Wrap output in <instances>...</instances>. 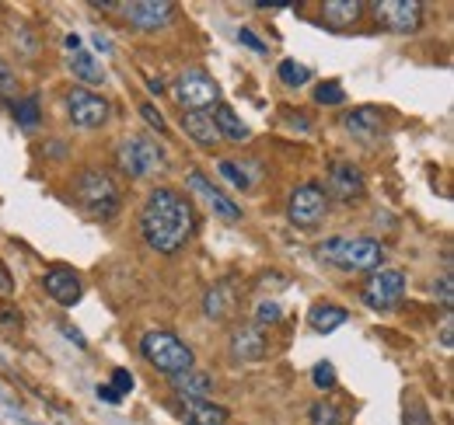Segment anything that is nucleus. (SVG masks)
<instances>
[{
    "label": "nucleus",
    "instance_id": "nucleus-1",
    "mask_svg": "<svg viewBox=\"0 0 454 425\" xmlns=\"http://www.w3.org/2000/svg\"><path fill=\"white\" fill-rule=\"evenodd\" d=\"M196 230V210L175 189H154L140 210V234L158 255H178Z\"/></svg>",
    "mask_w": 454,
    "mask_h": 425
},
{
    "label": "nucleus",
    "instance_id": "nucleus-2",
    "mask_svg": "<svg viewBox=\"0 0 454 425\" xmlns=\"http://www.w3.org/2000/svg\"><path fill=\"white\" fill-rule=\"evenodd\" d=\"M318 259L342 272H378L385 262V248L374 237H325L318 244Z\"/></svg>",
    "mask_w": 454,
    "mask_h": 425
},
{
    "label": "nucleus",
    "instance_id": "nucleus-3",
    "mask_svg": "<svg viewBox=\"0 0 454 425\" xmlns=\"http://www.w3.org/2000/svg\"><path fill=\"white\" fill-rule=\"evenodd\" d=\"M140 352H144V359L154 370H161L165 376H178V373L185 370H196L192 349L178 335H171V331H147L140 338Z\"/></svg>",
    "mask_w": 454,
    "mask_h": 425
},
{
    "label": "nucleus",
    "instance_id": "nucleus-4",
    "mask_svg": "<svg viewBox=\"0 0 454 425\" xmlns=\"http://www.w3.org/2000/svg\"><path fill=\"white\" fill-rule=\"evenodd\" d=\"M74 196L91 216H115L119 212V189H115L113 174L102 167H84L74 178Z\"/></svg>",
    "mask_w": 454,
    "mask_h": 425
},
{
    "label": "nucleus",
    "instance_id": "nucleus-5",
    "mask_svg": "<svg viewBox=\"0 0 454 425\" xmlns=\"http://www.w3.org/2000/svg\"><path fill=\"white\" fill-rule=\"evenodd\" d=\"M175 98L182 102V112H210V108L221 105V88H217V81L207 70L192 66V70L178 73Z\"/></svg>",
    "mask_w": 454,
    "mask_h": 425
},
{
    "label": "nucleus",
    "instance_id": "nucleus-6",
    "mask_svg": "<svg viewBox=\"0 0 454 425\" xmlns=\"http://www.w3.org/2000/svg\"><path fill=\"white\" fill-rule=\"evenodd\" d=\"M402 297H405V275H402L398 268H378V272H371L367 282L360 286V300H364L371 311H378V314L395 311L398 304H402Z\"/></svg>",
    "mask_w": 454,
    "mask_h": 425
},
{
    "label": "nucleus",
    "instance_id": "nucleus-7",
    "mask_svg": "<svg viewBox=\"0 0 454 425\" xmlns=\"http://www.w3.org/2000/svg\"><path fill=\"white\" fill-rule=\"evenodd\" d=\"M119 167H122L129 178H147V174L161 171L165 160H161V151H158L154 140H147V136H129V140L119 143Z\"/></svg>",
    "mask_w": 454,
    "mask_h": 425
},
{
    "label": "nucleus",
    "instance_id": "nucleus-8",
    "mask_svg": "<svg viewBox=\"0 0 454 425\" xmlns=\"http://www.w3.org/2000/svg\"><path fill=\"white\" fill-rule=\"evenodd\" d=\"M325 212H329V196H325V189L315 185V182L297 185V189L290 192V199H286V216H290V223H297V227H315Z\"/></svg>",
    "mask_w": 454,
    "mask_h": 425
},
{
    "label": "nucleus",
    "instance_id": "nucleus-9",
    "mask_svg": "<svg viewBox=\"0 0 454 425\" xmlns=\"http://www.w3.org/2000/svg\"><path fill=\"white\" fill-rule=\"evenodd\" d=\"M67 112H70V122H74L77 129H98V126L109 122L113 105L106 102V95H95V91H88V88H74V91L67 95Z\"/></svg>",
    "mask_w": 454,
    "mask_h": 425
},
{
    "label": "nucleus",
    "instance_id": "nucleus-10",
    "mask_svg": "<svg viewBox=\"0 0 454 425\" xmlns=\"http://www.w3.org/2000/svg\"><path fill=\"white\" fill-rule=\"evenodd\" d=\"M113 11L126 14L133 28L140 32H158V28H168L175 21V4L168 0H133V4H113Z\"/></svg>",
    "mask_w": 454,
    "mask_h": 425
},
{
    "label": "nucleus",
    "instance_id": "nucleus-11",
    "mask_svg": "<svg viewBox=\"0 0 454 425\" xmlns=\"http://www.w3.org/2000/svg\"><path fill=\"white\" fill-rule=\"evenodd\" d=\"M374 14L385 28H392L398 35H412L423 25V4L419 0H381V4H374Z\"/></svg>",
    "mask_w": 454,
    "mask_h": 425
},
{
    "label": "nucleus",
    "instance_id": "nucleus-12",
    "mask_svg": "<svg viewBox=\"0 0 454 425\" xmlns=\"http://www.w3.org/2000/svg\"><path fill=\"white\" fill-rule=\"evenodd\" d=\"M364 192H367V182L353 160H336L329 167V192L325 196H336L340 203H356Z\"/></svg>",
    "mask_w": 454,
    "mask_h": 425
},
{
    "label": "nucleus",
    "instance_id": "nucleus-13",
    "mask_svg": "<svg viewBox=\"0 0 454 425\" xmlns=\"http://www.w3.org/2000/svg\"><path fill=\"white\" fill-rule=\"evenodd\" d=\"M171 408L185 425H231L224 405H214L207 398H175Z\"/></svg>",
    "mask_w": 454,
    "mask_h": 425
},
{
    "label": "nucleus",
    "instance_id": "nucleus-14",
    "mask_svg": "<svg viewBox=\"0 0 454 425\" xmlns=\"http://www.w3.org/2000/svg\"><path fill=\"white\" fill-rule=\"evenodd\" d=\"M185 182H189V189H192V192H196V196H200V199H203L210 210L217 212L221 220H227V223L241 220V206H238V203H231V199H227L217 185H210L203 171H196V167H192V171L185 174Z\"/></svg>",
    "mask_w": 454,
    "mask_h": 425
},
{
    "label": "nucleus",
    "instance_id": "nucleus-15",
    "mask_svg": "<svg viewBox=\"0 0 454 425\" xmlns=\"http://www.w3.org/2000/svg\"><path fill=\"white\" fill-rule=\"evenodd\" d=\"M43 286H46V293L63 304V307H74L77 300H81V279L74 275V268H50L46 272V279H43Z\"/></svg>",
    "mask_w": 454,
    "mask_h": 425
},
{
    "label": "nucleus",
    "instance_id": "nucleus-16",
    "mask_svg": "<svg viewBox=\"0 0 454 425\" xmlns=\"http://www.w3.org/2000/svg\"><path fill=\"white\" fill-rule=\"evenodd\" d=\"M342 129L349 133V136H356V140H374V136H381V129H385V119H381V112L378 108H353V112H346V119H342Z\"/></svg>",
    "mask_w": 454,
    "mask_h": 425
},
{
    "label": "nucleus",
    "instance_id": "nucleus-17",
    "mask_svg": "<svg viewBox=\"0 0 454 425\" xmlns=\"http://www.w3.org/2000/svg\"><path fill=\"white\" fill-rule=\"evenodd\" d=\"M231 352H234V359H262L266 356V335H262V328H255V324H241L234 335H231Z\"/></svg>",
    "mask_w": 454,
    "mask_h": 425
},
{
    "label": "nucleus",
    "instance_id": "nucleus-18",
    "mask_svg": "<svg viewBox=\"0 0 454 425\" xmlns=\"http://www.w3.org/2000/svg\"><path fill=\"white\" fill-rule=\"evenodd\" d=\"M178 126H182L185 136L196 140L200 147H217V143H221V133H217L210 112H182V122H178Z\"/></svg>",
    "mask_w": 454,
    "mask_h": 425
},
{
    "label": "nucleus",
    "instance_id": "nucleus-19",
    "mask_svg": "<svg viewBox=\"0 0 454 425\" xmlns=\"http://www.w3.org/2000/svg\"><path fill=\"white\" fill-rule=\"evenodd\" d=\"M210 119H214V126H217L221 140H231V143H245V140H252V129H248V126L238 119V112H234L231 105H224V102L214 108V115H210Z\"/></svg>",
    "mask_w": 454,
    "mask_h": 425
},
{
    "label": "nucleus",
    "instance_id": "nucleus-20",
    "mask_svg": "<svg viewBox=\"0 0 454 425\" xmlns=\"http://www.w3.org/2000/svg\"><path fill=\"white\" fill-rule=\"evenodd\" d=\"M67 66H70V73L91 91L95 84H102L106 81V70H102V63L95 59V56H88L84 50L81 53H70V59H67Z\"/></svg>",
    "mask_w": 454,
    "mask_h": 425
},
{
    "label": "nucleus",
    "instance_id": "nucleus-21",
    "mask_svg": "<svg viewBox=\"0 0 454 425\" xmlns=\"http://www.w3.org/2000/svg\"><path fill=\"white\" fill-rule=\"evenodd\" d=\"M171 387H175L178 398H207L214 390V380L200 370H185L178 376H171Z\"/></svg>",
    "mask_w": 454,
    "mask_h": 425
},
{
    "label": "nucleus",
    "instance_id": "nucleus-22",
    "mask_svg": "<svg viewBox=\"0 0 454 425\" xmlns=\"http://www.w3.org/2000/svg\"><path fill=\"white\" fill-rule=\"evenodd\" d=\"M360 14H364V4H360V0H329V4L322 7V18H325L329 25H336V28L353 25Z\"/></svg>",
    "mask_w": 454,
    "mask_h": 425
},
{
    "label": "nucleus",
    "instance_id": "nucleus-23",
    "mask_svg": "<svg viewBox=\"0 0 454 425\" xmlns=\"http://www.w3.org/2000/svg\"><path fill=\"white\" fill-rule=\"evenodd\" d=\"M203 311H207V318H214V321H224L227 314L234 311V290H231V282H217V286L207 293Z\"/></svg>",
    "mask_w": 454,
    "mask_h": 425
},
{
    "label": "nucleus",
    "instance_id": "nucleus-24",
    "mask_svg": "<svg viewBox=\"0 0 454 425\" xmlns=\"http://www.w3.org/2000/svg\"><path fill=\"white\" fill-rule=\"evenodd\" d=\"M346 321H349V314H346L342 307H336V304H318V307H311V328H315L318 335L336 331Z\"/></svg>",
    "mask_w": 454,
    "mask_h": 425
},
{
    "label": "nucleus",
    "instance_id": "nucleus-25",
    "mask_svg": "<svg viewBox=\"0 0 454 425\" xmlns=\"http://www.w3.org/2000/svg\"><path fill=\"white\" fill-rule=\"evenodd\" d=\"M14 119H18V126H21L25 133L39 129V122H43V108H39V98H35V95H32V98H21V102L14 105Z\"/></svg>",
    "mask_w": 454,
    "mask_h": 425
},
{
    "label": "nucleus",
    "instance_id": "nucleus-26",
    "mask_svg": "<svg viewBox=\"0 0 454 425\" xmlns=\"http://www.w3.org/2000/svg\"><path fill=\"white\" fill-rule=\"evenodd\" d=\"M308 422L311 425H342L340 405H333V401H315V405H308Z\"/></svg>",
    "mask_w": 454,
    "mask_h": 425
},
{
    "label": "nucleus",
    "instance_id": "nucleus-27",
    "mask_svg": "<svg viewBox=\"0 0 454 425\" xmlns=\"http://www.w3.org/2000/svg\"><path fill=\"white\" fill-rule=\"evenodd\" d=\"M277 73H280V81H284L286 88H304V84L311 81V70H308L304 63H297V59H284V63L277 66Z\"/></svg>",
    "mask_w": 454,
    "mask_h": 425
},
{
    "label": "nucleus",
    "instance_id": "nucleus-28",
    "mask_svg": "<svg viewBox=\"0 0 454 425\" xmlns=\"http://www.w3.org/2000/svg\"><path fill=\"white\" fill-rule=\"evenodd\" d=\"M315 102L318 105H342L346 102V91H342V84H336V81H325V84L315 88Z\"/></svg>",
    "mask_w": 454,
    "mask_h": 425
},
{
    "label": "nucleus",
    "instance_id": "nucleus-29",
    "mask_svg": "<svg viewBox=\"0 0 454 425\" xmlns=\"http://www.w3.org/2000/svg\"><path fill=\"white\" fill-rule=\"evenodd\" d=\"M280 318H284V311H280V304H277V300H262V304L255 307V328L277 324Z\"/></svg>",
    "mask_w": 454,
    "mask_h": 425
},
{
    "label": "nucleus",
    "instance_id": "nucleus-30",
    "mask_svg": "<svg viewBox=\"0 0 454 425\" xmlns=\"http://www.w3.org/2000/svg\"><path fill=\"white\" fill-rule=\"evenodd\" d=\"M311 380H315L318 390H333V387H336V367H333V363H318V367L311 370Z\"/></svg>",
    "mask_w": 454,
    "mask_h": 425
},
{
    "label": "nucleus",
    "instance_id": "nucleus-31",
    "mask_svg": "<svg viewBox=\"0 0 454 425\" xmlns=\"http://www.w3.org/2000/svg\"><path fill=\"white\" fill-rule=\"evenodd\" d=\"M217 171L224 174L227 182L234 185V189H248V174H245L238 164H231V160H221V164H217Z\"/></svg>",
    "mask_w": 454,
    "mask_h": 425
},
{
    "label": "nucleus",
    "instance_id": "nucleus-32",
    "mask_svg": "<svg viewBox=\"0 0 454 425\" xmlns=\"http://www.w3.org/2000/svg\"><path fill=\"white\" fill-rule=\"evenodd\" d=\"M402 422H405V425H434V419H430V412H427L419 401H412V405H405Z\"/></svg>",
    "mask_w": 454,
    "mask_h": 425
},
{
    "label": "nucleus",
    "instance_id": "nucleus-33",
    "mask_svg": "<svg viewBox=\"0 0 454 425\" xmlns=\"http://www.w3.org/2000/svg\"><path fill=\"white\" fill-rule=\"evenodd\" d=\"M0 95H18V73L11 70V63L7 59H0Z\"/></svg>",
    "mask_w": 454,
    "mask_h": 425
},
{
    "label": "nucleus",
    "instance_id": "nucleus-34",
    "mask_svg": "<svg viewBox=\"0 0 454 425\" xmlns=\"http://www.w3.org/2000/svg\"><path fill=\"white\" fill-rule=\"evenodd\" d=\"M434 293H437V300L451 311V304H454V286H451V272H444L437 282H434Z\"/></svg>",
    "mask_w": 454,
    "mask_h": 425
},
{
    "label": "nucleus",
    "instance_id": "nucleus-35",
    "mask_svg": "<svg viewBox=\"0 0 454 425\" xmlns=\"http://www.w3.org/2000/svg\"><path fill=\"white\" fill-rule=\"evenodd\" d=\"M238 42H245V46H248L252 53H259V56L270 53V46H266V42H262V39H259V35H255L252 28H238Z\"/></svg>",
    "mask_w": 454,
    "mask_h": 425
},
{
    "label": "nucleus",
    "instance_id": "nucleus-36",
    "mask_svg": "<svg viewBox=\"0 0 454 425\" xmlns=\"http://www.w3.org/2000/svg\"><path fill=\"white\" fill-rule=\"evenodd\" d=\"M21 324H25V318L14 304H0V328H21Z\"/></svg>",
    "mask_w": 454,
    "mask_h": 425
},
{
    "label": "nucleus",
    "instance_id": "nucleus-37",
    "mask_svg": "<svg viewBox=\"0 0 454 425\" xmlns=\"http://www.w3.org/2000/svg\"><path fill=\"white\" fill-rule=\"evenodd\" d=\"M140 115H144V119H147V122H151V126H154L158 133H165V129H168V122H165V115H161V112H158V108H154V105H140Z\"/></svg>",
    "mask_w": 454,
    "mask_h": 425
},
{
    "label": "nucleus",
    "instance_id": "nucleus-38",
    "mask_svg": "<svg viewBox=\"0 0 454 425\" xmlns=\"http://www.w3.org/2000/svg\"><path fill=\"white\" fill-rule=\"evenodd\" d=\"M113 380H115V394H129L133 390V373L129 370H113Z\"/></svg>",
    "mask_w": 454,
    "mask_h": 425
},
{
    "label": "nucleus",
    "instance_id": "nucleus-39",
    "mask_svg": "<svg viewBox=\"0 0 454 425\" xmlns=\"http://www.w3.org/2000/svg\"><path fill=\"white\" fill-rule=\"evenodd\" d=\"M441 345L451 352L454 349V321L451 318H444V328H441Z\"/></svg>",
    "mask_w": 454,
    "mask_h": 425
},
{
    "label": "nucleus",
    "instance_id": "nucleus-40",
    "mask_svg": "<svg viewBox=\"0 0 454 425\" xmlns=\"http://www.w3.org/2000/svg\"><path fill=\"white\" fill-rule=\"evenodd\" d=\"M98 398H102V401H113V405L122 401V394H115L113 387H98Z\"/></svg>",
    "mask_w": 454,
    "mask_h": 425
},
{
    "label": "nucleus",
    "instance_id": "nucleus-41",
    "mask_svg": "<svg viewBox=\"0 0 454 425\" xmlns=\"http://www.w3.org/2000/svg\"><path fill=\"white\" fill-rule=\"evenodd\" d=\"M63 46H67V56H70V53H81V50H84L77 35H67V39H63Z\"/></svg>",
    "mask_w": 454,
    "mask_h": 425
},
{
    "label": "nucleus",
    "instance_id": "nucleus-42",
    "mask_svg": "<svg viewBox=\"0 0 454 425\" xmlns=\"http://www.w3.org/2000/svg\"><path fill=\"white\" fill-rule=\"evenodd\" d=\"M95 46H98L102 53H113V46H109V39H106L102 32H95Z\"/></svg>",
    "mask_w": 454,
    "mask_h": 425
},
{
    "label": "nucleus",
    "instance_id": "nucleus-43",
    "mask_svg": "<svg viewBox=\"0 0 454 425\" xmlns=\"http://www.w3.org/2000/svg\"><path fill=\"white\" fill-rule=\"evenodd\" d=\"M147 88H151V91H158V95L165 91V84H161V81H154V77H147Z\"/></svg>",
    "mask_w": 454,
    "mask_h": 425
}]
</instances>
